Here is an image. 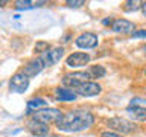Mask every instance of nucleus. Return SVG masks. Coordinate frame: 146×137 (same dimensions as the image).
Returning a JSON list of instances; mask_svg holds the SVG:
<instances>
[{
    "label": "nucleus",
    "mask_w": 146,
    "mask_h": 137,
    "mask_svg": "<svg viewBox=\"0 0 146 137\" xmlns=\"http://www.w3.org/2000/svg\"><path fill=\"white\" fill-rule=\"evenodd\" d=\"M8 2H6V0H2V2H0V6H5V5H6Z\"/></svg>",
    "instance_id": "24"
},
{
    "label": "nucleus",
    "mask_w": 146,
    "mask_h": 137,
    "mask_svg": "<svg viewBox=\"0 0 146 137\" xmlns=\"http://www.w3.org/2000/svg\"><path fill=\"white\" fill-rule=\"evenodd\" d=\"M111 31H114L116 34H122V35H131L135 31V23H132L125 18H116L111 21Z\"/></svg>",
    "instance_id": "9"
},
{
    "label": "nucleus",
    "mask_w": 146,
    "mask_h": 137,
    "mask_svg": "<svg viewBox=\"0 0 146 137\" xmlns=\"http://www.w3.org/2000/svg\"><path fill=\"white\" fill-rule=\"evenodd\" d=\"M53 94L58 100H66V102H72V100L76 99V94L72 90L66 88V87H56V88H53Z\"/></svg>",
    "instance_id": "13"
},
{
    "label": "nucleus",
    "mask_w": 146,
    "mask_h": 137,
    "mask_svg": "<svg viewBox=\"0 0 146 137\" xmlns=\"http://www.w3.org/2000/svg\"><path fill=\"white\" fill-rule=\"evenodd\" d=\"M62 55H64V47L62 46H58V47H50L47 52L40 55V58H41V61H43L44 67L47 68V67L55 66V64L62 58Z\"/></svg>",
    "instance_id": "6"
},
{
    "label": "nucleus",
    "mask_w": 146,
    "mask_h": 137,
    "mask_svg": "<svg viewBox=\"0 0 146 137\" xmlns=\"http://www.w3.org/2000/svg\"><path fill=\"white\" fill-rule=\"evenodd\" d=\"M107 123H108L110 130L117 131V134H119V132L129 134V132H135L137 131V125H135V123L129 122L125 117H113V119H110Z\"/></svg>",
    "instance_id": "4"
},
{
    "label": "nucleus",
    "mask_w": 146,
    "mask_h": 137,
    "mask_svg": "<svg viewBox=\"0 0 146 137\" xmlns=\"http://www.w3.org/2000/svg\"><path fill=\"white\" fill-rule=\"evenodd\" d=\"M100 137H123V136L117 134V132H113V131H107V132H102Z\"/></svg>",
    "instance_id": "23"
},
{
    "label": "nucleus",
    "mask_w": 146,
    "mask_h": 137,
    "mask_svg": "<svg viewBox=\"0 0 146 137\" xmlns=\"http://www.w3.org/2000/svg\"><path fill=\"white\" fill-rule=\"evenodd\" d=\"M93 123V113L87 111V110H73L67 114H62V117L56 122V128L62 132H79L88 130Z\"/></svg>",
    "instance_id": "1"
},
{
    "label": "nucleus",
    "mask_w": 146,
    "mask_h": 137,
    "mask_svg": "<svg viewBox=\"0 0 146 137\" xmlns=\"http://www.w3.org/2000/svg\"><path fill=\"white\" fill-rule=\"evenodd\" d=\"M27 131H29L31 134L36 136V137H44V136H47L50 132V126L46 125V123H43V122H38V120L31 119V120L27 122Z\"/></svg>",
    "instance_id": "12"
},
{
    "label": "nucleus",
    "mask_w": 146,
    "mask_h": 137,
    "mask_svg": "<svg viewBox=\"0 0 146 137\" xmlns=\"http://www.w3.org/2000/svg\"><path fill=\"white\" fill-rule=\"evenodd\" d=\"M15 8L18 9V11H21V9H31V8H35L34 6V2H29V0H18V2H15Z\"/></svg>",
    "instance_id": "18"
},
{
    "label": "nucleus",
    "mask_w": 146,
    "mask_h": 137,
    "mask_svg": "<svg viewBox=\"0 0 146 137\" xmlns=\"http://www.w3.org/2000/svg\"><path fill=\"white\" fill-rule=\"evenodd\" d=\"M46 100L43 98H34L31 100H27V113L31 111H36V110H41V108H46Z\"/></svg>",
    "instance_id": "15"
},
{
    "label": "nucleus",
    "mask_w": 146,
    "mask_h": 137,
    "mask_svg": "<svg viewBox=\"0 0 146 137\" xmlns=\"http://www.w3.org/2000/svg\"><path fill=\"white\" fill-rule=\"evenodd\" d=\"M66 5L68 8H81L85 5V2L84 0H68V2H66Z\"/></svg>",
    "instance_id": "21"
},
{
    "label": "nucleus",
    "mask_w": 146,
    "mask_h": 137,
    "mask_svg": "<svg viewBox=\"0 0 146 137\" xmlns=\"http://www.w3.org/2000/svg\"><path fill=\"white\" fill-rule=\"evenodd\" d=\"M50 49V46L46 43V41H38L35 46V53H40V55H43L44 52H47V50Z\"/></svg>",
    "instance_id": "19"
},
{
    "label": "nucleus",
    "mask_w": 146,
    "mask_h": 137,
    "mask_svg": "<svg viewBox=\"0 0 146 137\" xmlns=\"http://www.w3.org/2000/svg\"><path fill=\"white\" fill-rule=\"evenodd\" d=\"M105 73H107V70H105V67L104 66H91L90 67V72H88V75L91 78H94V79H99V78H102L105 76Z\"/></svg>",
    "instance_id": "16"
},
{
    "label": "nucleus",
    "mask_w": 146,
    "mask_h": 137,
    "mask_svg": "<svg viewBox=\"0 0 146 137\" xmlns=\"http://www.w3.org/2000/svg\"><path fill=\"white\" fill-rule=\"evenodd\" d=\"M132 38H145L146 37V29H139V31H134L131 34Z\"/></svg>",
    "instance_id": "22"
},
{
    "label": "nucleus",
    "mask_w": 146,
    "mask_h": 137,
    "mask_svg": "<svg viewBox=\"0 0 146 137\" xmlns=\"http://www.w3.org/2000/svg\"><path fill=\"white\" fill-rule=\"evenodd\" d=\"M145 104H146V100L143 98H134L129 102V105L128 107H145Z\"/></svg>",
    "instance_id": "20"
},
{
    "label": "nucleus",
    "mask_w": 146,
    "mask_h": 137,
    "mask_svg": "<svg viewBox=\"0 0 146 137\" xmlns=\"http://www.w3.org/2000/svg\"><path fill=\"white\" fill-rule=\"evenodd\" d=\"M91 57L85 52H73L67 57L66 63L68 67H82V66H87L90 63Z\"/></svg>",
    "instance_id": "11"
},
{
    "label": "nucleus",
    "mask_w": 146,
    "mask_h": 137,
    "mask_svg": "<svg viewBox=\"0 0 146 137\" xmlns=\"http://www.w3.org/2000/svg\"><path fill=\"white\" fill-rule=\"evenodd\" d=\"M62 111L58 108H41V110H36L32 114V119L34 120H38V122H43L46 125H50L52 122H58L59 119L62 117Z\"/></svg>",
    "instance_id": "2"
},
{
    "label": "nucleus",
    "mask_w": 146,
    "mask_h": 137,
    "mask_svg": "<svg viewBox=\"0 0 146 137\" xmlns=\"http://www.w3.org/2000/svg\"><path fill=\"white\" fill-rule=\"evenodd\" d=\"M126 113L129 114V117L134 119V120L143 122L146 119V108L145 107H128Z\"/></svg>",
    "instance_id": "14"
},
{
    "label": "nucleus",
    "mask_w": 146,
    "mask_h": 137,
    "mask_svg": "<svg viewBox=\"0 0 146 137\" xmlns=\"http://www.w3.org/2000/svg\"><path fill=\"white\" fill-rule=\"evenodd\" d=\"M76 96H84V98H93V96H98L100 94L102 91V87L98 82H93V81H87V82H82L78 87L72 90Z\"/></svg>",
    "instance_id": "5"
},
{
    "label": "nucleus",
    "mask_w": 146,
    "mask_h": 137,
    "mask_svg": "<svg viewBox=\"0 0 146 137\" xmlns=\"http://www.w3.org/2000/svg\"><path fill=\"white\" fill-rule=\"evenodd\" d=\"M29 87V78L25 76L21 72H17L15 75H12L11 81H9V90L14 93H25Z\"/></svg>",
    "instance_id": "8"
},
{
    "label": "nucleus",
    "mask_w": 146,
    "mask_h": 137,
    "mask_svg": "<svg viewBox=\"0 0 146 137\" xmlns=\"http://www.w3.org/2000/svg\"><path fill=\"white\" fill-rule=\"evenodd\" d=\"M91 79V76L88 75V72H84V70H81V72H70V73H66V75L62 76V85L66 87V88L68 90H73L75 87H78L79 84H82V82H87V81H90Z\"/></svg>",
    "instance_id": "3"
},
{
    "label": "nucleus",
    "mask_w": 146,
    "mask_h": 137,
    "mask_svg": "<svg viewBox=\"0 0 146 137\" xmlns=\"http://www.w3.org/2000/svg\"><path fill=\"white\" fill-rule=\"evenodd\" d=\"M44 64H43V61H41V58L40 57H36V58H34V59H31L29 63H26V66H25V68L21 70V73L25 76H27V78H34V76H36L38 73H41L44 70Z\"/></svg>",
    "instance_id": "10"
},
{
    "label": "nucleus",
    "mask_w": 146,
    "mask_h": 137,
    "mask_svg": "<svg viewBox=\"0 0 146 137\" xmlns=\"http://www.w3.org/2000/svg\"><path fill=\"white\" fill-rule=\"evenodd\" d=\"M98 44H99V38L96 34H93V32H84V34H81L79 37H76V40H75L76 47L84 49V50L94 49Z\"/></svg>",
    "instance_id": "7"
},
{
    "label": "nucleus",
    "mask_w": 146,
    "mask_h": 137,
    "mask_svg": "<svg viewBox=\"0 0 146 137\" xmlns=\"http://www.w3.org/2000/svg\"><path fill=\"white\" fill-rule=\"evenodd\" d=\"M140 2H134V0H129V2H125L123 3V11L126 12H132V11H137L140 6Z\"/></svg>",
    "instance_id": "17"
}]
</instances>
